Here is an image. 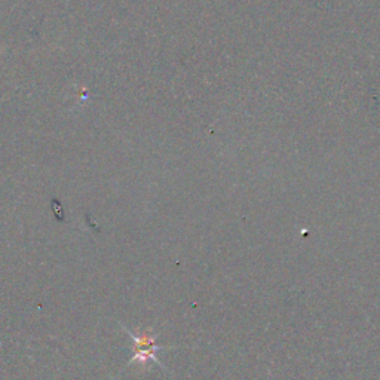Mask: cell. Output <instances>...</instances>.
Instances as JSON below:
<instances>
[{"label": "cell", "instance_id": "cell-1", "mask_svg": "<svg viewBox=\"0 0 380 380\" xmlns=\"http://www.w3.org/2000/svg\"><path fill=\"white\" fill-rule=\"evenodd\" d=\"M124 330L128 333V336L131 338V340L134 342V355L131 356V360L128 363V365L131 364H141V365H148L150 361L161 365L162 368L164 364L158 360V356H156V354H158L159 351L165 349L166 346H159L156 345V334H152L150 331H141L138 334L132 333L131 330H128L127 327H124Z\"/></svg>", "mask_w": 380, "mask_h": 380}]
</instances>
